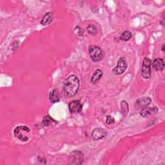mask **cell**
Here are the masks:
<instances>
[{
    "mask_svg": "<svg viewBox=\"0 0 165 165\" xmlns=\"http://www.w3.org/2000/svg\"><path fill=\"white\" fill-rule=\"evenodd\" d=\"M108 135V132L102 128H97L93 130L92 136L93 140H100Z\"/></svg>",
    "mask_w": 165,
    "mask_h": 165,
    "instance_id": "cell-8",
    "label": "cell"
},
{
    "mask_svg": "<svg viewBox=\"0 0 165 165\" xmlns=\"http://www.w3.org/2000/svg\"><path fill=\"white\" fill-rule=\"evenodd\" d=\"M56 122L50 115H45L43 120V125L45 126H48L52 124V123Z\"/></svg>",
    "mask_w": 165,
    "mask_h": 165,
    "instance_id": "cell-16",
    "label": "cell"
},
{
    "mask_svg": "<svg viewBox=\"0 0 165 165\" xmlns=\"http://www.w3.org/2000/svg\"><path fill=\"white\" fill-rule=\"evenodd\" d=\"M158 109L157 107H154V108H146L145 109L141 110V115L143 117H147L149 115H151L152 114H156L157 113Z\"/></svg>",
    "mask_w": 165,
    "mask_h": 165,
    "instance_id": "cell-13",
    "label": "cell"
},
{
    "mask_svg": "<svg viewBox=\"0 0 165 165\" xmlns=\"http://www.w3.org/2000/svg\"><path fill=\"white\" fill-rule=\"evenodd\" d=\"M88 53L91 60L93 62H99L104 57V53L100 47L98 46H90Z\"/></svg>",
    "mask_w": 165,
    "mask_h": 165,
    "instance_id": "cell-3",
    "label": "cell"
},
{
    "mask_svg": "<svg viewBox=\"0 0 165 165\" xmlns=\"http://www.w3.org/2000/svg\"><path fill=\"white\" fill-rule=\"evenodd\" d=\"M84 161L83 154L79 150L72 152L70 155L69 164H82Z\"/></svg>",
    "mask_w": 165,
    "mask_h": 165,
    "instance_id": "cell-5",
    "label": "cell"
},
{
    "mask_svg": "<svg viewBox=\"0 0 165 165\" xmlns=\"http://www.w3.org/2000/svg\"><path fill=\"white\" fill-rule=\"evenodd\" d=\"M87 30L88 34L92 35V36H95L98 33V29L93 25H90L87 27Z\"/></svg>",
    "mask_w": 165,
    "mask_h": 165,
    "instance_id": "cell-18",
    "label": "cell"
},
{
    "mask_svg": "<svg viewBox=\"0 0 165 165\" xmlns=\"http://www.w3.org/2000/svg\"><path fill=\"white\" fill-rule=\"evenodd\" d=\"M49 100L52 104L60 101V97H59L57 91L56 89H54L51 91L49 93Z\"/></svg>",
    "mask_w": 165,
    "mask_h": 165,
    "instance_id": "cell-14",
    "label": "cell"
},
{
    "mask_svg": "<svg viewBox=\"0 0 165 165\" xmlns=\"http://www.w3.org/2000/svg\"><path fill=\"white\" fill-rule=\"evenodd\" d=\"M152 103V99L148 97L141 98L137 100L135 104V107L137 110H143L147 108Z\"/></svg>",
    "mask_w": 165,
    "mask_h": 165,
    "instance_id": "cell-7",
    "label": "cell"
},
{
    "mask_svg": "<svg viewBox=\"0 0 165 165\" xmlns=\"http://www.w3.org/2000/svg\"><path fill=\"white\" fill-rule=\"evenodd\" d=\"M121 112L124 115H126L129 110L128 108V104L126 101H123L121 103Z\"/></svg>",
    "mask_w": 165,
    "mask_h": 165,
    "instance_id": "cell-17",
    "label": "cell"
},
{
    "mask_svg": "<svg viewBox=\"0 0 165 165\" xmlns=\"http://www.w3.org/2000/svg\"><path fill=\"white\" fill-rule=\"evenodd\" d=\"M152 66L157 71H162L164 68V62L161 58H157L152 63Z\"/></svg>",
    "mask_w": 165,
    "mask_h": 165,
    "instance_id": "cell-10",
    "label": "cell"
},
{
    "mask_svg": "<svg viewBox=\"0 0 165 165\" xmlns=\"http://www.w3.org/2000/svg\"><path fill=\"white\" fill-rule=\"evenodd\" d=\"M14 134L16 137L22 141H28L30 138V130L25 126H17L14 130Z\"/></svg>",
    "mask_w": 165,
    "mask_h": 165,
    "instance_id": "cell-2",
    "label": "cell"
},
{
    "mask_svg": "<svg viewBox=\"0 0 165 165\" xmlns=\"http://www.w3.org/2000/svg\"><path fill=\"white\" fill-rule=\"evenodd\" d=\"M53 21V14L52 13H47L45 14L41 21V24L43 26L48 25Z\"/></svg>",
    "mask_w": 165,
    "mask_h": 165,
    "instance_id": "cell-11",
    "label": "cell"
},
{
    "mask_svg": "<svg viewBox=\"0 0 165 165\" xmlns=\"http://www.w3.org/2000/svg\"><path fill=\"white\" fill-rule=\"evenodd\" d=\"M152 61L148 57H145L142 64L141 67V76L145 79H149L151 77V66Z\"/></svg>",
    "mask_w": 165,
    "mask_h": 165,
    "instance_id": "cell-6",
    "label": "cell"
},
{
    "mask_svg": "<svg viewBox=\"0 0 165 165\" xmlns=\"http://www.w3.org/2000/svg\"><path fill=\"white\" fill-rule=\"evenodd\" d=\"M128 63L126 58L124 57H120L117 62L116 66L113 68L112 72L114 75L119 76L123 74V72L127 69Z\"/></svg>",
    "mask_w": 165,
    "mask_h": 165,
    "instance_id": "cell-4",
    "label": "cell"
},
{
    "mask_svg": "<svg viewBox=\"0 0 165 165\" xmlns=\"http://www.w3.org/2000/svg\"><path fill=\"white\" fill-rule=\"evenodd\" d=\"M132 34L131 32H130L129 30H125L121 34L120 36V40L124 41H127L132 38Z\"/></svg>",
    "mask_w": 165,
    "mask_h": 165,
    "instance_id": "cell-15",
    "label": "cell"
},
{
    "mask_svg": "<svg viewBox=\"0 0 165 165\" xmlns=\"http://www.w3.org/2000/svg\"><path fill=\"white\" fill-rule=\"evenodd\" d=\"M80 85L79 79L76 75L68 77L63 83V93L66 98H72L77 93Z\"/></svg>",
    "mask_w": 165,
    "mask_h": 165,
    "instance_id": "cell-1",
    "label": "cell"
},
{
    "mask_svg": "<svg viewBox=\"0 0 165 165\" xmlns=\"http://www.w3.org/2000/svg\"><path fill=\"white\" fill-rule=\"evenodd\" d=\"M74 32H75L76 34L77 35V36H82V34H83V33H84L83 30H82V29L81 27H79V26L76 27V28L74 29Z\"/></svg>",
    "mask_w": 165,
    "mask_h": 165,
    "instance_id": "cell-19",
    "label": "cell"
},
{
    "mask_svg": "<svg viewBox=\"0 0 165 165\" xmlns=\"http://www.w3.org/2000/svg\"><path fill=\"white\" fill-rule=\"evenodd\" d=\"M68 109L71 113L78 114L81 112L82 106L79 101H73L69 103Z\"/></svg>",
    "mask_w": 165,
    "mask_h": 165,
    "instance_id": "cell-9",
    "label": "cell"
},
{
    "mask_svg": "<svg viewBox=\"0 0 165 165\" xmlns=\"http://www.w3.org/2000/svg\"><path fill=\"white\" fill-rule=\"evenodd\" d=\"M162 51L163 52H165V51H164V45H163L162 46Z\"/></svg>",
    "mask_w": 165,
    "mask_h": 165,
    "instance_id": "cell-21",
    "label": "cell"
},
{
    "mask_svg": "<svg viewBox=\"0 0 165 165\" xmlns=\"http://www.w3.org/2000/svg\"><path fill=\"white\" fill-rule=\"evenodd\" d=\"M103 76V72L100 69L96 70L91 78V80H90L92 84H96V82L101 78Z\"/></svg>",
    "mask_w": 165,
    "mask_h": 165,
    "instance_id": "cell-12",
    "label": "cell"
},
{
    "mask_svg": "<svg viewBox=\"0 0 165 165\" xmlns=\"http://www.w3.org/2000/svg\"><path fill=\"white\" fill-rule=\"evenodd\" d=\"M106 123H107V124H108V125H112V124L114 123H115L114 118L110 115H108L107 117V120H106Z\"/></svg>",
    "mask_w": 165,
    "mask_h": 165,
    "instance_id": "cell-20",
    "label": "cell"
}]
</instances>
